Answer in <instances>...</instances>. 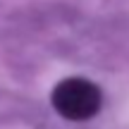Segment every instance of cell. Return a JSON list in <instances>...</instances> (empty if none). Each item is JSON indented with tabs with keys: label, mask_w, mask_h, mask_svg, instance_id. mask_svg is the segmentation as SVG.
Masks as SVG:
<instances>
[{
	"label": "cell",
	"mask_w": 129,
	"mask_h": 129,
	"mask_svg": "<svg viewBox=\"0 0 129 129\" xmlns=\"http://www.w3.org/2000/svg\"><path fill=\"white\" fill-rule=\"evenodd\" d=\"M53 110L69 122L93 120L103 110V91L98 84L84 77H67L55 84L50 93Z\"/></svg>",
	"instance_id": "1"
}]
</instances>
